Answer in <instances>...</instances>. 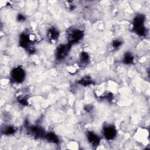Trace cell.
Instances as JSON below:
<instances>
[{
  "mask_svg": "<svg viewBox=\"0 0 150 150\" xmlns=\"http://www.w3.org/2000/svg\"><path fill=\"white\" fill-rule=\"evenodd\" d=\"M80 84H81V85H83V86H87V85H90V84H91L93 83L92 80L90 79V77H83V79H81L79 82Z\"/></svg>",
  "mask_w": 150,
  "mask_h": 150,
  "instance_id": "obj_14",
  "label": "cell"
},
{
  "mask_svg": "<svg viewBox=\"0 0 150 150\" xmlns=\"http://www.w3.org/2000/svg\"><path fill=\"white\" fill-rule=\"evenodd\" d=\"M87 138H88V141L93 146H97L100 143V137L93 132H91V131L88 132L87 134Z\"/></svg>",
  "mask_w": 150,
  "mask_h": 150,
  "instance_id": "obj_6",
  "label": "cell"
},
{
  "mask_svg": "<svg viewBox=\"0 0 150 150\" xmlns=\"http://www.w3.org/2000/svg\"><path fill=\"white\" fill-rule=\"evenodd\" d=\"M19 43L22 47L28 48V46H29L30 43V38L29 36L25 33L21 35L19 38Z\"/></svg>",
  "mask_w": 150,
  "mask_h": 150,
  "instance_id": "obj_7",
  "label": "cell"
},
{
  "mask_svg": "<svg viewBox=\"0 0 150 150\" xmlns=\"http://www.w3.org/2000/svg\"><path fill=\"white\" fill-rule=\"evenodd\" d=\"M16 131L15 128L13 126L8 125L6 127H5L2 130V132H3L4 134L5 135H11L13 134Z\"/></svg>",
  "mask_w": 150,
  "mask_h": 150,
  "instance_id": "obj_12",
  "label": "cell"
},
{
  "mask_svg": "<svg viewBox=\"0 0 150 150\" xmlns=\"http://www.w3.org/2000/svg\"><path fill=\"white\" fill-rule=\"evenodd\" d=\"M11 79L13 82L20 83H22L25 77V73L24 70L21 67H17L14 68L11 73Z\"/></svg>",
  "mask_w": 150,
  "mask_h": 150,
  "instance_id": "obj_3",
  "label": "cell"
},
{
  "mask_svg": "<svg viewBox=\"0 0 150 150\" xmlns=\"http://www.w3.org/2000/svg\"><path fill=\"white\" fill-rule=\"evenodd\" d=\"M30 132L33 135L37 137H40L44 135L43 129L38 126H32L30 128Z\"/></svg>",
  "mask_w": 150,
  "mask_h": 150,
  "instance_id": "obj_9",
  "label": "cell"
},
{
  "mask_svg": "<svg viewBox=\"0 0 150 150\" xmlns=\"http://www.w3.org/2000/svg\"><path fill=\"white\" fill-rule=\"evenodd\" d=\"M79 60L81 64H84V65L87 64L90 60L89 54L86 52H84V51L80 53V55L79 57Z\"/></svg>",
  "mask_w": 150,
  "mask_h": 150,
  "instance_id": "obj_10",
  "label": "cell"
},
{
  "mask_svg": "<svg viewBox=\"0 0 150 150\" xmlns=\"http://www.w3.org/2000/svg\"><path fill=\"white\" fill-rule=\"evenodd\" d=\"M134 60V57L131 53H126L123 59V62L125 64H131L133 62Z\"/></svg>",
  "mask_w": 150,
  "mask_h": 150,
  "instance_id": "obj_13",
  "label": "cell"
},
{
  "mask_svg": "<svg viewBox=\"0 0 150 150\" xmlns=\"http://www.w3.org/2000/svg\"><path fill=\"white\" fill-rule=\"evenodd\" d=\"M17 19L18 21H23L25 20V17L23 15H22L21 14H18Z\"/></svg>",
  "mask_w": 150,
  "mask_h": 150,
  "instance_id": "obj_16",
  "label": "cell"
},
{
  "mask_svg": "<svg viewBox=\"0 0 150 150\" xmlns=\"http://www.w3.org/2000/svg\"><path fill=\"white\" fill-rule=\"evenodd\" d=\"M59 35V32L57 29L55 28H51L49 29L47 32V36L48 38L51 40L52 41L56 40L58 38Z\"/></svg>",
  "mask_w": 150,
  "mask_h": 150,
  "instance_id": "obj_8",
  "label": "cell"
},
{
  "mask_svg": "<svg viewBox=\"0 0 150 150\" xmlns=\"http://www.w3.org/2000/svg\"><path fill=\"white\" fill-rule=\"evenodd\" d=\"M71 45L68 43L66 45H60L59 46L56 51V57L59 60H62L69 53Z\"/></svg>",
  "mask_w": 150,
  "mask_h": 150,
  "instance_id": "obj_4",
  "label": "cell"
},
{
  "mask_svg": "<svg viewBox=\"0 0 150 150\" xmlns=\"http://www.w3.org/2000/svg\"><path fill=\"white\" fill-rule=\"evenodd\" d=\"M103 134L107 139H112L117 135V130L112 125H107L104 127Z\"/></svg>",
  "mask_w": 150,
  "mask_h": 150,
  "instance_id": "obj_5",
  "label": "cell"
},
{
  "mask_svg": "<svg viewBox=\"0 0 150 150\" xmlns=\"http://www.w3.org/2000/svg\"><path fill=\"white\" fill-rule=\"evenodd\" d=\"M144 16L142 15H137L134 19L133 28L136 33L140 36L144 35L145 33V29L144 25Z\"/></svg>",
  "mask_w": 150,
  "mask_h": 150,
  "instance_id": "obj_1",
  "label": "cell"
},
{
  "mask_svg": "<svg viewBox=\"0 0 150 150\" xmlns=\"http://www.w3.org/2000/svg\"><path fill=\"white\" fill-rule=\"evenodd\" d=\"M45 137L46 138V139H47L48 141H49L50 142L57 144L59 142L58 137L54 133H52V132L47 133V134H46L45 135Z\"/></svg>",
  "mask_w": 150,
  "mask_h": 150,
  "instance_id": "obj_11",
  "label": "cell"
},
{
  "mask_svg": "<svg viewBox=\"0 0 150 150\" xmlns=\"http://www.w3.org/2000/svg\"><path fill=\"white\" fill-rule=\"evenodd\" d=\"M84 33L78 29H71L67 33V38L69 44L76 43L80 42L83 38Z\"/></svg>",
  "mask_w": 150,
  "mask_h": 150,
  "instance_id": "obj_2",
  "label": "cell"
},
{
  "mask_svg": "<svg viewBox=\"0 0 150 150\" xmlns=\"http://www.w3.org/2000/svg\"><path fill=\"white\" fill-rule=\"evenodd\" d=\"M122 45V42L119 40H115L113 41L112 45L114 48H118Z\"/></svg>",
  "mask_w": 150,
  "mask_h": 150,
  "instance_id": "obj_15",
  "label": "cell"
}]
</instances>
